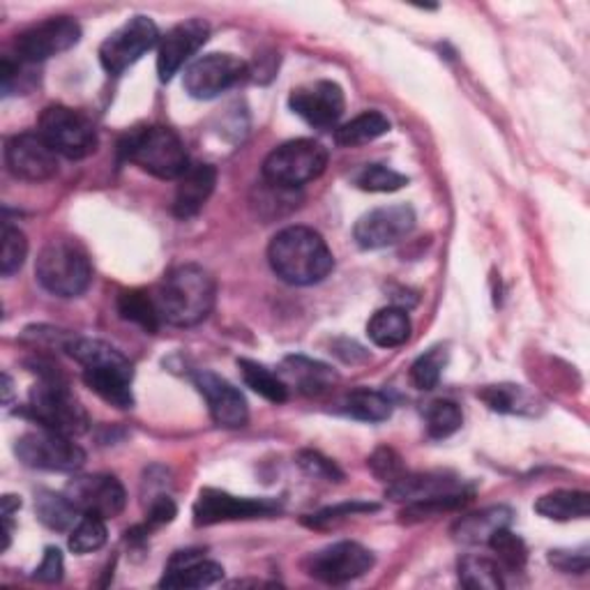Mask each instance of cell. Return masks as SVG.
<instances>
[{
	"label": "cell",
	"instance_id": "1",
	"mask_svg": "<svg viewBox=\"0 0 590 590\" xmlns=\"http://www.w3.org/2000/svg\"><path fill=\"white\" fill-rule=\"evenodd\" d=\"M152 298L162 324L192 328L210 316L218 301V284L206 267L182 263L152 288Z\"/></svg>",
	"mask_w": 590,
	"mask_h": 590
},
{
	"label": "cell",
	"instance_id": "2",
	"mask_svg": "<svg viewBox=\"0 0 590 590\" xmlns=\"http://www.w3.org/2000/svg\"><path fill=\"white\" fill-rule=\"evenodd\" d=\"M267 263L282 282L291 286H312L333 273L335 256L318 231L309 226H288L267 245Z\"/></svg>",
	"mask_w": 590,
	"mask_h": 590
},
{
	"label": "cell",
	"instance_id": "3",
	"mask_svg": "<svg viewBox=\"0 0 590 590\" xmlns=\"http://www.w3.org/2000/svg\"><path fill=\"white\" fill-rule=\"evenodd\" d=\"M65 354L84 367V383L99 399H104L106 404L116 409L134 407V367L118 348L102 339L72 335L65 346Z\"/></svg>",
	"mask_w": 590,
	"mask_h": 590
},
{
	"label": "cell",
	"instance_id": "4",
	"mask_svg": "<svg viewBox=\"0 0 590 590\" xmlns=\"http://www.w3.org/2000/svg\"><path fill=\"white\" fill-rule=\"evenodd\" d=\"M386 496L394 503H407L401 515L407 521H420L466 505L473 492L450 473H404L390 482Z\"/></svg>",
	"mask_w": 590,
	"mask_h": 590
},
{
	"label": "cell",
	"instance_id": "5",
	"mask_svg": "<svg viewBox=\"0 0 590 590\" xmlns=\"http://www.w3.org/2000/svg\"><path fill=\"white\" fill-rule=\"evenodd\" d=\"M120 157L159 180H178L190 169L185 141L171 127L150 125L131 129L120 141Z\"/></svg>",
	"mask_w": 590,
	"mask_h": 590
},
{
	"label": "cell",
	"instance_id": "6",
	"mask_svg": "<svg viewBox=\"0 0 590 590\" xmlns=\"http://www.w3.org/2000/svg\"><path fill=\"white\" fill-rule=\"evenodd\" d=\"M21 413L51 432L67 436L88 432L91 424L82 401L72 394L59 369L42 373V381L31 390L29 404Z\"/></svg>",
	"mask_w": 590,
	"mask_h": 590
},
{
	"label": "cell",
	"instance_id": "7",
	"mask_svg": "<svg viewBox=\"0 0 590 590\" xmlns=\"http://www.w3.org/2000/svg\"><path fill=\"white\" fill-rule=\"evenodd\" d=\"M35 275L40 286L56 298H78L93 282V265L74 240L53 238L38 256Z\"/></svg>",
	"mask_w": 590,
	"mask_h": 590
},
{
	"label": "cell",
	"instance_id": "8",
	"mask_svg": "<svg viewBox=\"0 0 590 590\" xmlns=\"http://www.w3.org/2000/svg\"><path fill=\"white\" fill-rule=\"evenodd\" d=\"M328 167V148L314 139H295L282 144L263 162V180L286 187V190H298V187L324 176Z\"/></svg>",
	"mask_w": 590,
	"mask_h": 590
},
{
	"label": "cell",
	"instance_id": "9",
	"mask_svg": "<svg viewBox=\"0 0 590 590\" xmlns=\"http://www.w3.org/2000/svg\"><path fill=\"white\" fill-rule=\"evenodd\" d=\"M14 452L21 464L40 471L74 473L86 464V452L82 445L74 443L72 436L51 432L44 426L17 439Z\"/></svg>",
	"mask_w": 590,
	"mask_h": 590
},
{
	"label": "cell",
	"instance_id": "10",
	"mask_svg": "<svg viewBox=\"0 0 590 590\" xmlns=\"http://www.w3.org/2000/svg\"><path fill=\"white\" fill-rule=\"evenodd\" d=\"M44 141L67 159H86L97 150V131L93 123L63 104H51L40 116Z\"/></svg>",
	"mask_w": 590,
	"mask_h": 590
},
{
	"label": "cell",
	"instance_id": "11",
	"mask_svg": "<svg viewBox=\"0 0 590 590\" xmlns=\"http://www.w3.org/2000/svg\"><path fill=\"white\" fill-rule=\"evenodd\" d=\"M159 31L152 19L131 17L99 46V63L112 76H120L159 42Z\"/></svg>",
	"mask_w": 590,
	"mask_h": 590
},
{
	"label": "cell",
	"instance_id": "12",
	"mask_svg": "<svg viewBox=\"0 0 590 590\" xmlns=\"http://www.w3.org/2000/svg\"><path fill=\"white\" fill-rule=\"evenodd\" d=\"M82 40V25L70 17H53L17 35L14 51L21 63H42L70 51Z\"/></svg>",
	"mask_w": 590,
	"mask_h": 590
},
{
	"label": "cell",
	"instance_id": "13",
	"mask_svg": "<svg viewBox=\"0 0 590 590\" xmlns=\"http://www.w3.org/2000/svg\"><path fill=\"white\" fill-rule=\"evenodd\" d=\"M371 568H373V554L367 547L351 540L328 545L305 558V570L309 577L335 586L360 579Z\"/></svg>",
	"mask_w": 590,
	"mask_h": 590
},
{
	"label": "cell",
	"instance_id": "14",
	"mask_svg": "<svg viewBox=\"0 0 590 590\" xmlns=\"http://www.w3.org/2000/svg\"><path fill=\"white\" fill-rule=\"evenodd\" d=\"M247 74V63L231 56V53H208L187 67L182 84L194 99H214L243 82Z\"/></svg>",
	"mask_w": 590,
	"mask_h": 590
},
{
	"label": "cell",
	"instance_id": "15",
	"mask_svg": "<svg viewBox=\"0 0 590 590\" xmlns=\"http://www.w3.org/2000/svg\"><path fill=\"white\" fill-rule=\"evenodd\" d=\"M282 513L275 498H240L220 489H201L194 503V524L212 526L238 519H261Z\"/></svg>",
	"mask_w": 590,
	"mask_h": 590
},
{
	"label": "cell",
	"instance_id": "16",
	"mask_svg": "<svg viewBox=\"0 0 590 590\" xmlns=\"http://www.w3.org/2000/svg\"><path fill=\"white\" fill-rule=\"evenodd\" d=\"M415 229V210L407 203L383 206L365 212L356 222L354 238L362 250L392 247Z\"/></svg>",
	"mask_w": 590,
	"mask_h": 590
},
{
	"label": "cell",
	"instance_id": "17",
	"mask_svg": "<svg viewBox=\"0 0 590 590\" xmlns=\"http://www.w3.org/2000/svg\"><path fill=\"white\" fill-rule=\"evenodd\" d=\"M67 498L78 507V513L99 515L104 519L118 517L127 505V492L116 475L95 473L76 475L65 487Z\"/></svg>",
	"mask_w": 590,
	"mask_h": 590
},
{
	"label": "cell",
	"instance_id": "18",
	"mask_svg": "<svg viewBox=\"0 0 590 590\" xmlns=\"http://www.w3.org/2000/svg\"><path fill=\"white\" fill-rule=\"evenodd\" d=\"M6 165L19 180L44 182L59 173V152L40 131H23L6 144Z\"/></svg>",
	"mask_w": 590,
	"mask_h": 590
},
{
	"label": "cell",
	"instance_id": "19",
	"mask_svg": "<svg viewBox=\"0 0 590 590\" xmlns=\"http://www.w3.org/2000/svg\"><path fill=\"white\" fill-rule=\"evenodd\" d=\"M288 106L295 116L316 129H333L344 116V91L335 82H314L295 88L288 97Z\"/></svg>",
	"mask_w": 590,
	"mask_h": 590
},
{
	"label": "cell",
	"instance_id": "20",
	"mask_svg": "<svg viewBox=\"0 0 590 590\" xmlns=\"http://www.w3.org/2000/svg\"><path fill=\"white\" fill-rule=\"evenodd\" d=\"M210 25L203 19H187L159 40L157 49V74L159 82H171L180 67L208 42Z\"/></svg>",
	"mask_w": 590,
	"mask_h": 590
},
{
	"label": "cell",
	"instance_id": "21",
	"mask_svg": "<svg viewBox=\"0 0 590 590\" xmlns=\"http://www.w3.org/2000/svg\"><path fill=\"white\" fill-rule=\"evenodd\" d=\"M192 381L199 388V392L206 397L214 424H220L224 429H240L247 424L250 420L247 399L233 383L222 379L220 373L206 371V369L197 371Z\"/></svg>",
	"mask_w": 590,
	"mask_h": 590
},
{
	"label": "cell",
	"instance_id": "22",
	"mask_svg": "<svg viewBox=\"0 0 590 590\" xmlns=\"http://www.w3.org/2000/svg\"><path fill=\"white\" fill-rule=\"evenodd\" d=\"M224 579V568L220 562L201 558V551L187 549L176 551L169 560L167 572L159 581L162 588H206Z\"/></svg>",
	"mask_w": 590,
	"mask_h": 590
},
{
	"label": "cell",
	"instance_id": "23",
	"mask_svg": "<svg viewBox=\"0 0 590 590\" xmlns=\"http://www.w3.org/2000/svg\"><path fill=\"white\" fill-rule=\"evenodd\" d=\"M218 185V169L212 165H190L176 187L173 214L178 220H192L203 210Z\"/></svg>",
	"mask_w": 590,
	"mask_h": 590
},
{
	"label": "cell",
	"instance_id": "24",
	"mask_svg": "<svg viewBox=\"0 0 590 590\" xmlns=\"http://www.w3.org/2000/svg\"><path fill=\"white\" fill-rule=\"evenodd\" d=\"M509 524H513V509L505 505H494L462 517L454 524L452 535L462 545H487L496 530L507 528Z\"/></svg>",
	"mask_w": 590,
	"mask_h": 590
},
{
	"label": "cell",
	"instance_id": "25",
	"mask_svg": "<svg viewBox=\"0 0 590 590\" xmlns=\"http://www.w3.org/2000/svg\"><path fill=\"white\" fill-rule=\"evenodd\" d=\"M282 369L286 377L298 386V390L309 397H318V394L328 392L333 383L337 381V373L328 365L318 362V360H309L305 356L286 358Z\"/></svg>",
	"mask_w": 590,
	"mask_h": 590
},
{
	"label": "cell",
	"instance_id": "26",
	"mask_svg": "<svg viewBox=\"0 0 590 590\" xmlns=\"http://www.w3.org/2000/svg\"><path fill=\"white\" fill-rule=\"evenodd\" d=\"M369 339L381 348H397L407 344L411 337L409 312L401 307H383L369 318L367 324Z\"/></svg>",
	"mask_w": 590,
	"mask_h": 590
},
{
	"label": "cell",
	"instance_id": "27",
	"mask_svg": "<svg viewBox=\"0 0 590 590\" xmlns=\"http://www.w3.org/2000/svg\"><path fill=\"white\" fill-rule=\"evenodd\" d=\"M535 513L551 521H572L586 519L590 513V496L586 492L560 489L551 492L535 503Z\"/></svg>",
	"mask_w": 590,
	"mask_h": 590
},
{
	"label": "cell",
	"instance_id": "28",
	"mask_svg": "<svg viewBox=\"0 0 590 590\" xmlns=\"http://www.w3.org/2000/svg\"><path fill=\"white\" fill-rule=\"evenodd\" d=\"M388 131H390V120L383 114L365 112L335 129V144L341 148H358L377 141Z\"/></svg>",
	"mask_w": 590,
	"mask_h": 590
},
{
	"label": "cell",
	"instance_id": "29",
	"mask_svg": "<svg viewBox=\"0 0 590 590\" xmlns=\"http://www.w3.org/2000/svg\"><path fill=\"white\" fill-rule=\"evenodd\" d=\"M35 515L51 530H70L82 517L78 507L67 498V494L56 492H38L35 496Z\"/></svg>",
	"mask_w": 590,
	"mask_h": 590
},
{
	"label": "cell",
	"instance_id": "30",
	"mask_svg": "<svg viewBox=\"0 0 590 590\" xmlns=\"http://www.w3.org/2000/svg\"><path fill=\"white\" fill-rule=\"evenodd\" d=\"M118 314L120 318L129 320V324L141 326L146 333H157L162 326V318H159L152 291H125L118 298Z\"/></svg>",
	"mask_w": 590,
	"mask_h": 590
},
{
	"label": "cell",
	"instance_id": "31",
	"mask_svg": "<svg viewBox=\"0 0 590 590\" xmlns=\"http://www.w3.org/2000/svg\"><path fill=\"white\" fill-rule=\"evenodd\" d=\"M238 367H240V373H243L245 386L252 388L263 399L273 401V404H284V401L288 399V383L280 377V373L247 358L238 360Z\"/></svg>",
	"mask_w": 590,
	"mask_h": 590
},
{
	"label": "cell",
	"instance_id": "32",
	"mask_svg": "<svg viewBox=\"0 0 590 590\" xmlns=\"http://www.w3.org/2000/svg\"><path fill=\"white\" fill-rule=\"evenodd\" d=\"M344 411L360 422H386L392 415V404L383 392L360 388L346 397Z\"/></svg>",
	"mask_w": 590,
	"mask_h": 590
},
{
	"label": "cell",
	"instance_id": "33",
	"mask_svg": "<svg viewBox=\"0 0 590 590\" xmlns=\"http://www.w3.org/2000/svg\"><path fill=\"white\" fill-rule=\"evenodd\" d=\"M460 583L473 590H498L503 588V575L498 562L482 556H464L457 566Z\"/></svg>",
	"mask_w": 590,
	"mask_h": 590
},
{
	"label": "cell",
	"instance_id": "34",
	"mask_svg": "<svg viewBox=\"0 0 590 590\" xmlns=\"http://www.w3.org/2000/svg\"><path fill=\"white\" fill-rule=\"evenodd\" d=\"M480 399L496 413H533V399L521 386H487L480 390Z\"/></svg>",
	"mask_w": 590,
	"mask_h": 590
},
{
	"label": "cell",
	"instance_id": "35",
	"mask_svg": "<svg viewBox=\"0 0 590 590\" xmlns=\"http://www.w3.org/2000/svg\"><path fill=\"white\" fill-rule=\"evenodd\" d=\"M487 545L496 554L498 562L505 570L521 572L526 568V560H528L526 542L519 538V535H515L513 530H509V526L496 530Z\"/></svg>",
	"mask_w": 590,
	"mask_h": 590
},
{
	"label": "cell",
	"instance_id": "36",
	"mask_svg": "<svg viewBox=\"0 0 590 590\" xmlns=\"http://www.w3.org/2000/svg\"><path fill=\"white\" fill-rule=\"evenodd\" d=\"M70 549L74 554H93L106 545V519L99 515H82L70 533Z\"/></svg>",
	"mask_w": 590,
	"mask_h": 590
},
{
	"label": "cell",
	"instance_id": "37",
	"mask_svg": "<svg viewBox=\"0 0 590 590\" xmlns=\"http://www.w3.org/2000/svg\"><path fill=\"white\" fill-rule=\"evenodd\" d=\"M464 424L462 409L450 399H439L426 409V434L432 439H447L454 432H460Z\"/></svg>",
	"mask_w": 590,
	"mask_h": 590
},
{
	"label": "cell",
	"instance_id": "38",
	"mask_svg": "<svg viewBox=\"0 0 590 590\" xmlns=\"http://www.w3.org/2000/svg\"><path fill=\"white\" fill-rule=\"evenodd\" d=\"M447 367V348L434 346L420 356L411 367V381L418 390H434Z\"/></svg>",
	"mask_w": 590,
	"mask_h": 590
},
{
	"label": "cell",
	"instance_id": "39",
	"mask_svg": "<svg viewBox=\"0 0 590 590\" xmlns=\"http://www.w3.org/2000/svg\"><path fill=\"white\" fill-rule=\"evenodd\" d=\"M356 185L360 187L362 192L386 194V192L401 190V187L409 185V178L404 173L390 169V167H383V165H367L362 171L356 173Z\"/></svg>",
	"mask_w": 590,
	"mask_h": 590
},
{
	"label": "cell",
	"instance_id": "40",
	"mask_svg": "<svg viewBox=\"0 0 590 590\" xmlns=\"http://www.w3.org/2000/svg\"><path fill=\"white\" fill-rule=\"evenodd\" d=\"M29 256V240H25L23 231H19L12 224H3V252H0V273L6 277H12L21 271V265Z\"/></svg>",
	"mask_w": 590,
	"mask_h": 590
},
{
	"label": "cell",
	"instance_id": "41",
	"mask_svg": "<svg viewBox=\"0 0 590 590\" xmlns=\"http://www.w3.org/2000/svg\"><path fill=\"white\" fill-rule=\"evenodd\" d=\"M369 468L379 480L388 482V485L390 482H394L399 475L407 473L404 462H401L399 454L390 447H379L377 452H373L369 457Z\"/></svg>",
	"mask_w": 590,
	"mask_h": 590
},
{
	"label": "cell",
	"instance_id": "42",
	"mask_svg": "<svg viewBox=\"0 0 590 590\" xmlns=\"http://www.w3.org/2000/svg\"><path fill=\"white\" fill-rule=\"evenodd\" d=\"M298 464H301V468H303L309 477H316V480L339 482V480L344 477V473L337 468L335 462H330L328 457H324V454L314 452V450H305V452H301Z\"/></svg>",
	"mask_w": 590,
	"mask_h": 590
},
{
	"label": "cell",
	"instance_id": "43",
	"mask_svg": "<svg viewBox=\"0 0 590 590\" xmlns=\"http://www.w3.org/2000/svg\"><path fill=\"white\" fill-rule=\"evenodd\" d=\"M379 505H371V503H344V505H335V507H328L324 509V513H318L309 519L312 526H324V524H330V521H337V519H344V517H354V515H360V513H377Z\"/></svg>",
	"mask_w": 590,
	"mask_h": 590
},
{
	"label": "cell",
	"instance_id": "44",
	"mask_svg": "<svg viewBox=\"0 0 590 590\" xmlns=\"http://www.w3.org/2000/svg\"><path fill=\"white\" fill-rule=\"evenodd\" d=\"M549 562L566 575H583L588 572V549H579V551H562L556 549L549 554Z\"/></svg>",
	"mask_w": 590,
	"mask_h": 590
},
{
	"label": "cell",
	"instance_id": "45",
	"mask_svg": "<svg viewBox=\"0 0 590 590\" xmlns=\"http://www.w3.org/2000/svg\"><path fill=\"white\" fill-rule=\"evenodd\" d=\"M63 572H65V562H63V554L61 549L56 547H49L44 551V558L35 570V579L38 581H44V583H56L63 579Z\"/></svg>",
	"mask_w": 590,
	"mask_h": 590
},
{
	"label": "cell",
	"instance_id": "46",
	"mask_svg": "<svg viewBox=\"0 0 590 590\" xmlns=\"http://www.w3.org/2000/svg\"><path fill=\"white\" fill-rule=\"evenodd\" d=\"M178 515V507L173 503L171 496H155L152 503H150V509H148V524L150 528H157V526H167L176 519Z\"/></svg>",
	"mask_w": 590,
	"mask_h": 590
},
{
	"label": "cell",
	"instance_id": "47",
	"mask_svg": "<svg viewBox=\"0 0 590 590\" xmlns=\"http://www.w3.org/2000/svg\"><path fill=\"white\" fill-rule=\"evenodd\" d=\"M19 507H21L19 496H12V494L3 496V519H12V515L17 513Z\"/></svg>",
	"mask_w": 590,
	"mask_h": 590
},
{
	"label": "cell",
	"instance_id": "48",
	"mask_svg": "<svg viewBox=\"0 0 590 590\" xmlns=\"http://www.w3.org/2000/svg\"><path fill=\"white\" fill-rule=\"evenodd\" d=\"M3 381H6V404H10V397H12V381H10L8 373L3 377Z\"/></svg>",
	"mask_w": 590,
	"mask_h": 590
}]
</instances>
